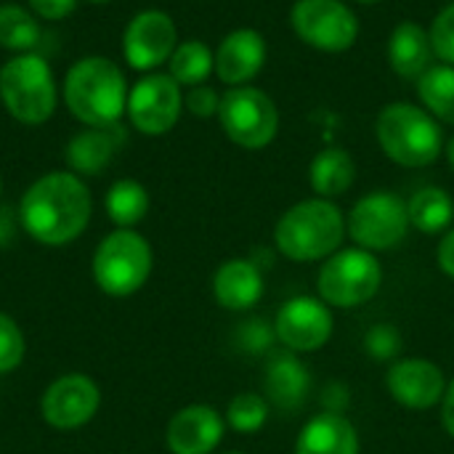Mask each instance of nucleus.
Masks as SVG:
<instances>
[{"mask_svg": "<svg viewBox=\"0 0 454 454\" xmlns=\"http://www.w3.org/2000/svg\"><path fill=\"white\" fill-rule=\"evenodd\" d=\"M444 152H447V160H450V165H452V170H454V136L450 138V141H447Z\"/></svg>", "mask_w": 454, "mask_h": 454, "instance_id": "nucleus-39", "label": "nucleus"}, {"mask_svg": "<svg viewBox=\"0 0 454 454\" xmlns=\"http://www.w3.org/2000/svg\"><path fill=\"white\" fill-rule=\"evenodd\" d=\"M354 178H356L354 157L340 146H327L311 160L309 181L317 197H325V200L340 197L354 186Z\"/></svg>", "mask_w": 454, "mask_h": 454, "instance_id": "nucleus-22", "label": "nucleus"}, {"mask_svg": "<svg viewBox=\"0 0 454 454\" xmlns=\"http://www.w3.org/2000/svg\"><path fill=\"white\" fill-rule=\"evenodd\" d=\"M333 311L322 298L298 295L290 298L274 319L277 340L287 346L293 354H314L327 346L333 338Z\"/></svg>", "mask_w": 454, "mask_h": 454, "instance_id": "nucleus-12", "label": "nucleus"}, {"mask_svg": "<svg viewBox=\"0 0 454 454\" xmlns=\"http://www.w3.org/2000/svg\"><path fill=\"white\" fill-rule=\"evenodd\" d=\"M436 261H439V269H442L447 277H452L454 279V226L444 234V239L439 242Z\"/></svg>", "mask_w": 454, "mask_h": 454, "instance_id": "nucleus-36", "label": "nucleus"}, {"mask_svg": "<svg viewBox=\"0 0 454 454\" xmlns=\"http://www.w3.org/2000/svg\"><path fill=\"white\" fill-rule=\"evenodd\" d=\"M168 67H170L168 74L181 88H194L202 85L210 77V72H215V53L202 40H184L176 45Z\"/></svg>", "mask_w": 454, "mask_h": 454, "instance_id": "nucleus-25", "label": "nucleus"}, {"mask_svg": "<svg viewBox=\"0 0 454 454\" xmlns=\"http://www.w3.org/2000/svg\"><path fill=\"white\" fill-rule=\"evenodd\" d=\"M90 3H109V0H90Z\"/></svg>", "mask_w": 454, "mask_h": 454, "instance_id": "nucleus-41", "label": "nucleus"}, {"mask_svg": "<svg viewBox=\"0 0 454 454\" xmlns=\"http://www.w3.org/2000/svg\"><path fill=\"white\" fill-rule=\"evenodd\" d=\"M93 213L88 186L77 173L53 170L40 176L21 197L19 221L24 231L48 247L69 245L77 239Z\"/></svg>", "mask_w": 454, "mask_h": 454, "instance_id": "nucleus-1", "label": "nucleus"}, {"mask_svg": "<svg viewBox=\"0 0 454 454\" xmlns=\"http://www.w3.org/2000/svg\"><path fill=\"white\" fill-rule=\"evenodd\" d=\"M269 420V402L261 394H237L226 407V423L245 436L258 434Z\"/></svg>", "mask_w": 454, "mask_h": 454, "instance_id": "nucleus-29", "label": "nucleus"}, {"mask_svg": "<svg viewBox=\"0 0 454 454\" xmlns=\"http://www.w3.org/2000/svg\"><path fill=\"white\" fill-rule=\"evenodd\" d=\"M442 423H444V431L454 439V380L447 383V391L442 399Z\"/></svg>", "mask_w": 454, "mask_h": 454, "instance_id": "nucleus-38", "label": "nucleus"}, {"mask_svg": "<svg viewBox=\"0 0 454 454\" xmlns=\"http://www.w3.org/2000/svg\"><path fill=\"white\" fill-rule=\"evenodd\" d=\"M21 359H24V335L8 314H0V375L13 372L21 364Z\"/></svg>", "mask_w": 454, "mask_h": 454, "instance_id": "nucleus-31", "label": "nucleus"}, {"mask_svg": "<svg viewBox=\"0 0 454 454\" xmlns=\"http://www.w3.org/2000/svg\"><path fill=\"white\" fill-rule=\"evenodd\" d=\"M274 340H277V330L266 319H261V317H253V319L242 322L237 327V335H234L237 348L242 354H250V356L266 354L274 346Z\"/></svg>", "mask_w": 454, "mask_h": 454, "instance_id": "nucleus-30", "label": "nucleus"}, {"mask_svg": "<svg viewBox=\"0 0 454 454\" xmlns=\"http://www.w3.org/2000/svg\"><path fill=\"white\" fill-rule=\"evenodd\" d=\"M152 263V245L133 229H117L96 247L93 279L106 295L125 298L146 285Z\"/></svg>", "mask_w": 454, "mask_h": 454, "instance_id": "nucleus-6", "label": "nucleus"}, {"mask_svg": "<svg viewBox=\"0 0 454 454\" xmlns=\"http://www.w3.org/2000/svg\"><path fill=\"white\" fill-rule=\"evenodd\" d=\"M229 454H239V452H229Z\"/></svg>", "mask_w": 454, "mask_h": 454, "instance_id": "nucleus-43", "label": "nucleus"}, {"mask_svg": "<svg viewBox=\"0 0 454 454\" xmlns=\"http://www.w3.org/2000/svg\"><path fill=\"white\" fill-rule=\"evenodd\" d=\"M112 128H88L67 144V165L77 176H98L114 157L117 138Z\"/></svg>", "mask_w": 454, "mask_h": 454, "instance_id": "nucleus-23", "label": "nucleus"}, {"mask_svg": "<svg viewBox=\"0 0 454 454\" xmlns=\"http://www.w3.org/2000/svg\"><path fill=\"white\" fill-rule=\"evenodd\" d=\"M125 112L138 133L162 136L176 128L184 112L181 85L170 74H146L128 90Z\"/></svg>", "mask_w": 454, "mask_h": 454, "instance_id": "nucleus-11", "label": "nucleus"}, {"mask_svg": "<svg viewBox=\"0 0 454 454\" xmlns=\"http://www.w3.org/2000/svg\"><path fill=\"white\" fill-rule=\"evenodd\" d=\"M266 64V40L258 29L229 32L215 51V74L229 88L247 85Z\"/></svg>", "mask_w": 454, "mask_h": 454, "instance_id": "nucleus-17", "label": "nucleus"}, {"mask_svg": "<svg viewBox=\"0 0 454 454\" xmlns=\"http://www.w3.org/2000/svg\"><path fill=\"white\" fill-rule=\"evenodd\" d=\"M64 104L88 128H114L128 106V80L106 56L77 59L64 77Z\"/></svg>", "mask_w": 454, "mask_h": 454, "instance_id": "nucleus-2", "label": "nucleus"}, {"mask_svg": "<svg viewBox=\"0 0 454 454\" xmlns=\"http://www.w3.org/2000/svg\"><path fill=\"white\" fill-rule=\"evenodd\" d=\"M378 144L388 160L402 168H426L444 152V136L436 117L415 104L396 101L378 114Z\"/></svg>", "mask_w": 454, "mask_h": 454, "instance_id": "nucleus-4", "label": "nucleus"}, {"mask_svg": "<svg viewBox=\"0 0 454 454\" xmlns=\"http://www.w3.org/2000/svg\"><path fill=\"white\" fill-rule=\"evenodd\" d=\"M428 35H431L436 59H439L442 64L454 67V0L436 13V19H434V24H431V29H428Z\"/></svg>", "mask_w": 454, "mask_h": 454, "instance_id": "nucleus-33", "label": "nucleus"}, {"mask_svg": "<svg viewBox=\"0 0 454 454\" xmlns=\"http://www.w3.org/2000/svg\"><path fill=\"white\" fill-rule=\"evenodd\" d=\"M176 45H178V29L170 13L157 8L138 11L122 32V56L138 72H149L170 61Z\"/></svg>", "mask_w": 454, "mask_h": 454, "instance_id": "nucleus-13", "label": "nucleus"}, {"mask_svg": "<svg viewBox=\"0 0 454 454\" xmlns=\"http://www.w3.org/2000/svg\"><path fill=\"white\" fill-rule=\"evenodd\" d=\"M354 3H364V5H372V3H383V0H354Z\"/></svg>", "mask_w": 454, "mask_h": 454, "instance_id": "nucleus-40", "label": "nucleus"}, {"mask_svg": "<svg viewBox=\"0 0 454 454\" xmlns=\"http://www.w3.org/2000/svg\"><path fill=\"white\" fill-rule=\"evenodd\" d=\"M0 101L24 125H43L59 104L51 64L37 53H16L0 67Z\"/></svg>", "mask_w": 454, "mask_h": 454, "instance_id": "nucleus-5", "label": "nucleus"}, {"mask_svg": "<svg viewBox=\"0 0 454 454\" xmlns=\"http://www.w3.org/2000/svg\"><path fill=\"white\" fill-rule=\"evenodd\" d=\"M359 434L354 423L338 412L314 415L298 434L295 454H359Z\"/></svg>", "mask_w": 454, "mask_h": 454, "instance_id": "nucleus-19", "label": "nucleus"}, {"mask_svg": "<svg viewBox=\"0 0 454 454\" xmlns=\"http://www.w3.org/2000/svg\"><path fill=\"white\" fill-rule=\"evenodd\" d=\"M0 192H3V184H0Z\"/></svg>", "mask_w": 454, "mask_h": 454, "instance_id": "nucleus-42", "label": "nucleus"}, {"mask_svg": "<svg viewBox=\"0 0 454 454\" xmlns=\"http://www.w3.org/2000/svg\"><path fill=\"white\" fill-rule=\"evenodd\" d=\"M418 96L436 120L454 125V67L434 64L418 80Z\"/></svg>", "mask_w": 454, "mask_h": 454, "instance_id": "nucleus-27", "label": "nucleus"}, {"mask_svg": "<svg viewBox=\"0 0 454 454\" xmlns=\"http://www.w3.org/2000/svg\"><path fill=\"white\" fill-rule=\"evenodd\" d=\"M104 205H106V215L120 229H133L149 213V192L144 189V184L133 178H120L109 186Z\"/></svg>", "mask_w": 454, "mask_h": 454, "instance_id": "nucleus-26", "label": "nucleus"}, {"mask_svg": "<svg viewBox=\"0 0 454 454\" xmlns=\"http://www.w3.org/2000/svg\"><path fill=\"white\" fill-rule=\"evenodd\" d=\"M346 229H348L351 239L370 253L391 250V247L402 245L410 231L407 202L391 192L364 194L351 207Z\"/></svg>", "mask_w": 454, "mask_h": 454, "instance_id": "nucleus-9", "label": "nucleus"}, {"mask_svg": "<svg viewBox=\"0 0 454 454\" xmlns=\"http://www.w3.org/2000/svg\"><path fill=\"white\" fill-rule=\"evenodd\" d=\"M346 231V215L340 207L333 200L317 197L285 210L274 229V245L285 258L311 263L338 253Z\"/></svg>", "mask_w": 454, "mask_h": 454, "instance_id": "nucleus-3", "label": "nucleus"}, {"mask_svg": "<svg viewBox=\"0 0 454 454\" xmlns=\"http://www.w3.org/2000/svg\"><path fill=\"white\" fill-rule=\"evenodd\" d=\"M40 40V24L37 16L16 3L0 5V48L29 53Z\"/></svg>", "mask_w": 454, "mask_h": 454, "instance_id": "nucleus-28", "label": "nucleus"}, {"mask_svg": "<svg viewBox=\"0 0 454 454\" xmlns=\"http://www.w3.org/2000/svg\"><path fill=\"white\" fill-rule=\"evenodd\" d=\"M348 399H351V396H348V391H346L340 383H333V386L325 391V396H322V402L327 404V412H338V415L343 412V407L348 404Z\"/></svg>", "mask_w": 454, "mask_h": 454, "instance_id": "nucleus-37", "label": "nucleus"}, {"mask_svg": "<svg viewBox=\"0 0 454 454\" xmlns=\"http://www.w3.org/2000/svg\"><path fill=\"white\" fill-rule=\"evenodd\" d=\"M434 43L428 29L415 21H402L388 37V64L410 82H418L434 67Z\"/></svg>", "mask_w": 454, "mask_h": 454, "instance_id": "nucleus-21", "label": "nucleus"}, {"mask_svg": "<svg viewBox=\"0 0 454 454\" xmlns=\"http://www.w3.org/2000/svg\"><path fill=\"white\" fill-rule=\"evenodd\" d=\"M213 295L226 311H247L263 298V271L250 258H231L218 266Z\"/></svg>", "mask_w": 454, "mask_h": 454, "instance_id": "nucleus-18", "label": "nucleus"}, {"mask_svg": "<svg viewBox=\"0 0 454 454\" xmlns=\"http://www.w3.org/2000/svg\"><path fill=\"white\" fill-rule=\"evenodd\" d=\"M27 3H29V11L45 21H61L72 16L77 8V0H27Z\"/></svg>", "mask_w": 454, "mask_h": 454, "instance_id": "nucleus-35", "label": "nucleus"}, {"mask_svg": "<svg viewBox=\"0 0 454 454\" xmlns=\"http://www.w3.org/2000/svg\"><path fill=\"white\" fill-rule=\"evenodd\" d=\"M383 285V266L375 253L364 247L338 250L325 258L317 290L319 298L333 309H359L378 295Z\"/></svg>", "mask_w": 454, "mask_h": 454, "instance_id": "nucleus-7", "label": "nucleus"}, {"mask_svg": "<svg viewBox=\"0 0 454 454\" xmlns=\"http://www.w3.org/2000/svg\"><path fill=\"white\" fill-rule=\"evenodd\" d=\"M184 106L197 114V117H213L218 114V106H221V96L215 93V88L210 85H194L189 88V93L184 96Z\"/></svg>", "mask_w": 454, "mask_h": 454, "instance_id": "nucleus-34", "label": "nucleus"}, {"mask_svg": "<svg viewBox=\"0 0 454 454\" xmlns=\"http://www.w3.org/2000/svg\"><path fill=\"white\" fill-rule=\"evenodd\" d=\"M226 434V420L215 407L189 404L168 423V450L173 454H213Z\"/></svg>", "mask_w": 454, "mask_h": 454, "instance_id": "nucleus-16", "label": "nucleus"}, {"mask_svg": "<svg viewBox=\"0 0 454 454\" xmlns=\"http://www.w3.org/2000/svg\"><path fill=\"white\" fill-rule=\"evenodd\" d=\"M218 120L231 144L242 149H263L277 138L279 109L269 93L253 85L229 88L221 96Z\"/></svg>", "mask_w": 454, "mask_h": 454, "instance_id": "nucleus-8", "label": "nucleus"}, {"mask_svg": "<svg viewBox=\"0 0 454 454\" xmlns=\"http://www.w3.org/2000/svg\"><path fill=\"white\" fill-rule=\"evenodd\" d=\"M404 348L402 333L394 325H375L367 335H364V351L378 359V362H388L396 359Z\"/></svg>", "mask_w": 454, "mask_h": 454, "instance_id": "nucleus-32", "label": "nucleus"}, {"mask_svg": "<svg viewBox=\"0 0 454 454\" xmlns=\"http://www.w3.org/2000/svg\"><path fill=\"white\" fill-rule=\"evenodd\" d=\"M295 35L325 53H343L359 37L354 11L340 0H298L290 11Z\"/></svg>", "mask_w": 454, "mask_h": 454, "instance_id": "nucleus-10", "label": "nucleus"}, {"mask_svg": "<svg viewBox=\"0 0 454 454\" xmlns=\"http://www.w3.org/2000/svg\"><path fill=\"white\" fill-rule=\"evenodd\" d=\"M407 213L410 226H415L423 234L450 231L454 221V200L442 186H423L407 202Z\"/></svg>", "mask_w": 454, "mask_h": 454, "instance_id": "nucleus-24", "label": "nucleus"}, {"mask_svg": "<svg viewBox=\"0 0 454 454\" xmlns=\"http://www.w3.org/2000/svg\"><path fill=\"white\" fill-rule=\"evenodd\" d=\"M386 388L402 407L423 412L444 399L447 380L442 367L428 359H399L386 372Z\"/></svg>", "mask_w": 454, "mask_h": 454, "instance_id": "nucleus-15", "label": "nucleus"}, {"mask_svg": "<svg viewBox=\"0 0 454 454\" xmlns=\"http://www.w3.org/2000/svg\"><path fill=\"white\" fill-rule=\"evenodd\" d=\"M266 399L287 415H295L311 391V375L295 354H279L269 362L263 378Z\"/></svg>", "mask_w": 454, "mask_h": 454, "instance_id": "nucleus-20", "label": "nucleus"}, {"mask_svg": "<svg viewBox=\"0 0 454 454\" xmlns=\"http://www.w3.org/2000/svg\"><path fill=\"white\" fill-rule=\"evenodd\" d=\"M98 404H101V394L90 378L64 375L45 388L40 412L48 426L59 431H74L96 415Z\"/></svg>", "mask_w": 454, "mask_h": 454, "instance_id": "nucleus-14", "label": "nucleus"}]
</instances>
